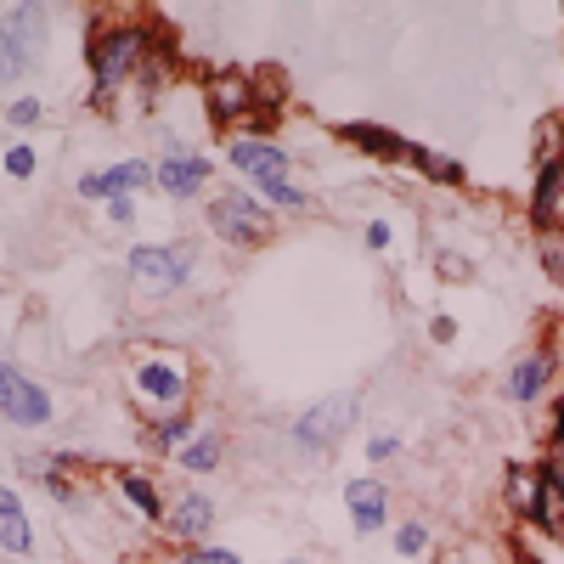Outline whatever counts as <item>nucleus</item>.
<instances>
[{"label": "nucleus", "mask_w": 564, "mask_h": 564, "mask_svg": "<svg viewBox=\"0 0 564 564\" xmlns=\"http://www.w3.org/2000/svg\"><path fill=\"white\" fill-rule=\"evenodd\" d=\"M367 457H372V463L395 457V435H372V441H367Z\"/></svg>", "instance_id": "c85d7f7f"}, {"label": "nucleus", "mask_w": 564, "mask_h": 564, "mask_svg": "<svg viewBox=\"0 0 564 564\" xmlns=\"http://www.w3.org/2000/svg\"><path fill=\"white\" fill-rule=\"evenodd\" d=\"M181 564H238V553H220V547H193Z\"/></svg>", "instance_id": "393cba45"}, {"label": "nucleus", "mask_w": 564, "mask_h": 564, "mask_svg": "<svg viewBox=\"0 0 564 564\" xmlns=\"http://www.w3.org/2000/svg\"><path fill=\"white\" fill-rule=\"evenodd\" d=\"M558 193H564V124L542 119V130H536V193H531V220L536 226H553Z\"/></svg>", "instance_id": "f03ea898"}, {"label": "nucleus", "mask_w": 564, "mask_h": 564, "mask_svg": "<svg viewBox=\"0 0 564 564\" xmlns=\"http://www.w3.org/2000/svg\"><path fill=\"white\" fill-rule=\"evenodd\" d=\"M536 254H542V271L553 282H564V226H536Z\"/></svg>", "instance_id": "6ab92c4d"}, {"label": "nucleus", "mask_w": 564, "mask_h": 564, "mask_svg": "<svg viewBox=\"0 0 564 564\" xmlns=\"http://www.w3.org/2000/svg\"><path fill=\"white\" fill-rule=\"evenodd\" d=\"M231 164H238L260 193L289 181V159H282V148H271V141H231Z\"/></svg>", "instance_id": "1a4fd4ad"}, {"label": "nucleus", "mask_w": 564, "mask_h": 564, "mask_svg": "<svg viewBox=\"0 0 564 564\" xmlns=\"http://www.w3.org/2000/svg\"><path fill=\"white\" fill-rule=\"evenodd\" d=\"M209 525H215V502H209L204 491H186V497L170 508V531H175L181 542H198Z\"/></svg>", "instance_id": "2eb2a0df"}, {"label": "nucleus", "mask_w": 564, "mask_h": 564, "mask_svg": "<svg viewBox=\"0 0 564 564\" xmlns=\"http://www.w3.org/2000/svg\"><path fill=\"white\" fill-rule=\"evenodd\" d=\"M508 508L520 513V520H531L536 525V513H542V497H547V475L536 463H508Z\"/></svg>", "instance_id": "9d476101"}, {"label": "nucleus", "mask_w": 564, "mask_h": 564, "mask_svg": "<svg viewBox=\"0 0 564 564\" xmlns=\"http://www.w3.org/2000/svg\"><path fill=\"white\" fill-rule=\"evenodd\" d=\"M148 181H153L148 164H113V170H102V175H85L79 193H85V198H124L130 186H148Z\"/></svg>", "instance_id": "ddd939ff"}, {"label": "nucleus", "mask_w": 564, "mask_h": 564, "mask_svg": "<svg viewBox=\"0 0 564 564\" xmlns=\"http://www.w3.org/2000/svg\"><path fill=\"white\" fill-rule=\"evenodd\" d=\"M108 215H113L119 226H130V220H135V209H130V198H113V204H108Z\"/></svg>", "instance_id": "7c9ffc66"}, {"label": "nucleus", "mask_w": 564, "mask_h": 564, "mask_svg": "<svg viewBox=\"0 0 564 564\" xmlns=\"http://www.w3.org/2000/svg\"><path fill=\"white\" fill-rule=\"evenodd\" d=\"M34 119H40V102L34 97H23V102L7 108V124H34Z\"/></svg>", "instance_id": "a878e982"}, {"label": "nucleus", "mask_w": 564, "mask_h": 564, "mask_svg": "<svg viewBox=\"0 0 564 564\" xmlns=\"http://www.w3.org/2000/svg\"><path fill=\"white\" fill-rule=\"evenodd\" d=\"M181 463L193 468V475H209V468L220 463V441H215V435H198V446H186Z\"/></svg>", "instance_id": "412c9836"}, {"label": "nucleus", "mask_w": 564, "mask_h": 564, "mask_svg": "<svg viewBox=\"0 0 564 564\" xmlns=\"http://www.w3.org/2000/svg\"><path fill=\"white\" fill-rule=\"evenodd\" d=\"M209 226L220 231L226 243H260L265 231H271L265 209H260L249 193H220V198L209 204Z\"/></svg>", "instance_id": "423d86ee"}, {"label": "nucleus", "mask_w": 564, "mask_h": 564, "mask_svg": "<svg viewBox=\"0 0 564 564\" xmlns=\"http://www.w3.org/2000/svg\"><path fill=\"white\" fill-rule=\"evenodd\" d=\"M135 401L148 406V412H181V401H186V372L175 367V361H159V356H148V361H135Z\"/></svg>", "instance_id": "0eeeda50"}, {"label": "nucleus", "mask_w": 564, "mask_h": 564, "mask_svg": "<svg viewBox=\"0 0 564 564\" xmlns=\"http://www.w3.org/2000/svg\"><path fill=\"white\" fill-rule=\"evenodd\" d=\"M406 164H412L423 181H441V186H457V181H463V164L446 159V153H430V148H406Z\"/></svg>", "instance_id": "a211bd4d"}, {"label": "nucleus", "mask_w": 564, "mask_h": 564, "mask_svg": "<svg viewBox=\"0 0 564 564\" xmlns=\"http://www.w3.org/2000/svg\"><path fill=\"white\" fill-rule=\"evenodd\" d=\"M395 547H401L406 558H417L423 547H430V531H423V525L412 520V525H401V531H395Z\"/></svg>", "instance_id": "5701e85b"}, {"label": "nucleus", "mask_w": 564, "mask_h": 564, "mask_svg": "<svg viewBox=\"0 0 564 564\" xmlns=\"http://www.w3.org/2000/svg\"><path fill=\"white\" fill-rule=\"evenodd\" d=\"M186 271H193V249H181V243H164V249L148 243V249L130 254V276H135L141 294H170Z\"/></svg>", "instance_id": "39448f33"}, {"label": "nucleus", "mask_w": 564, "mask_h": 564, "mask_svg": "<svg viewBox=\"0 0 564 564\" xmlns=\"http://www.w3.org/2000/svg\"><path fill=\"white\" fill-rule=\"evenodd\" d=\"M7 170H12L18 181H23V175H34V153H29V148H12V153H7Z\"/></svg>", "instance_id": "bb28decb"}, {"label": "nucleus", "mask_w": 564, "mask_h": 564, "mask_svg": "<svg viewBox=\"0 0 564 564\" xmlns=\"http://www.w3.org/2000/svg\"><path fill=\"white\" fill-rule=\"evenodd\" d=\"M45 52V12L40 7H12L0 18V79H23Z\"/></svg>", "instance_id": "f257e3e1"}, {"label": "nucleus", "mask_w": 564, "mask_h": 564, "mask_svg": "<svg viewBox=\"0 0 564 564\" xmlns=\"http://www.w3.org/2000/svg\"><path fill=\"white\" fill-rule=\"evenodd\" d=\"M350 423H356V395H322L311 412L294 417V441L305 452H322V446H334Z\"/></svg>", "instance_id": "20e7f679"}, {"label": "nucleus", "mask_w": 564, "mask_h": 564, "mask_svg": "<svg viewBox=\"0 0 564 564\" xmlns=\"http://www.w3.org/2000/svg\"><path fill=\"white\" fill-rule=\"evenodd\" d=\"M249 102H254V90H249V74H215L209 79V113H215V124H238L243 113H249Z\"/></svg>", "instance_id": "9b49d317"}, {"label": "nucleus", "mask_w": 564, "mask_h": 564, "mask_svg": "<svg viewBox=\"0 0 564 564\" xmlns=\"http://www.w3.org/2000/svg\"><path fill=\"white\" fill-rule=\"evenodd\" d=\"M0 547H7V553H29V547H34V531H29L23 513H12V520H0Z\"/></svg>", "instance_id": "4be33fe9"}, {"label": "nucleus", "mask_w": 564, "mask_h": 564, "mask_svg": "<svg viewBox=\"0 0 564 564\" xmlns=\"http://www.w3.org/2000/svg\"><path fill=\"white\" fill-rule=\"evenodd\" d=\"M45 491H52L57 502H79V491H74V480H63V475H45Z\"/></svg>", "instance_id": "cd10ccee"}, {"label": "nucleus", "mask_w": 564, "mask_h": 564, "mask_svg": "<svg viewBox=\"0 0 564 564\" xmlns=\"http://www.w3.org/2000/svg\"><path fill=\"white\" fill-rule=\"evenodd\" d=\"M345 502H350V520H356V531H361V536L384 531V513H390V491H384L379 480H350V486H345Z\"/></svg>", "instance_id": "f8f14e48"}, {"label": "nucleus", "mask_w": 564, "mask_h": 564, "mask_svg": "<svg viewBox=\"0 0 564 564\" xmlns=\"http://www.w3.org/2000/svg\"><path fill=\"white\" fill-rule=\"evenodd\" d=\"M520 564H542V558H531V553H520Z\"/></svg>", "instance_id": "473e14b6"}, {"label": "nucleus", "mask_w": 564, "mask_h": 564, "mask_svg": "<svg viewBox=\"0 0 564 564\" xmlns=\"http://www.w3.org/2000/svg\"><path fill=\"white\" fill-rule=\"evenodd\" d=\"M547 384H553V356H547V350H531L520 367L508 372V395H513V401H536Z\"/></svg>", "instance_id": "f3484780"}, {"label": "nucleus", "mask_w": 564, "mask_h": 564, "mask_svg": "<svg viewBox=\"0 0 564 564\" xmlns=\"http://www.w3.org/2000/svg\"><path fill=\"white\" fill-rule=\"evenodd\" d=\"M0 417L29 423V430L52 417V395H45L34 379H23L18 367H7V361H0Z\"/></svg>", "instance_id": "6e6552de"}, {"label": "nucleus", "mask_w": 564, "mask_h": 564, "mask_svg": "<svg viewBox=\"0 0 564 564\" xmlns=\"http://www.w3.org/2000/svg\"><path fill=\"white\" fill-rule=\"evenodd\" d=\"M12 513H23V502H18V491L0 486V520H12Z\"/></svg>", "instance_id": "c756f323"}, {"label": "nucleus", "mask_w": 564, "mask_h": 564, "mask_svg": "<svg viewBox=\"0 0 564 564\" xmlns=\"http://www.w3.org/2000/svg\"><path fill=\"white\" fill-rule=\"evenodd\" d=\"M181 435H186V417L175 412V417H164V423H159V430H153V441H148V446H159V452H164V446H175Z\"/></svg>", "instance_id": "b1692460"}, {"label": "nucleus", "mask_w": 564, "mask_h": 564, "mask_svg": "<svg viewBox=\"0 0 564 564\" xmlns=\"http://www.w3.org/2000/svg\"><path fill=\"white\" fill-rule=\"evenodd\" d=\"M119 486H124V497H130V502H135L141 513H148V520H159V513H164V502H159L153 480H141V475H124Z\"/></svg>", "instance_id": "aec40b11"}, {"label": "nucleus", "mask_w": 564, "mask_h": 564, "mask_svg": "<svg viewBox=\"0 0 564 564\" xmlns=\"http://www.w3.org/2000/svg\"><path fill=\"white\" fill-rule=\"evenodd\" d=\"M153 181L164 186V193H175V198H193V193H204V181H209V159H164L153 170Z\"/></svg>", "instance_id": "4468645a"}, {"label": "nucleus", "mask_w": 564, "mask_h": 564, "mask_svg": "<svg viewBox=\"0 0 564 564\" xmlns=\"http://www.w3.org/2000/svg\"><path fill=\"white\" fill-rule=\"evenodd\" d=\"M148 52V29H113L97 40V52H90V79H97V102L108 97V90L130 74V63Z\"/></svg>", "instance_id": "7ed1b4c3"}, {"label": "nucleus", "mask_w": 564, "mask_h": 564, "mask_svg": "<svg viewBox=\"0 0 564 564\" xmlns=\"http://www.w3.org/2000/svg\"><path fill=\"white\" fill-rule=\"evenodd\" d=\"M367 243H372V249H384V243H390V226H384V220H372V226H367Z\"/></svg>", "instance_id": "2f4dec72"}, {"label": "nucleus", "mask_w": 564, "mask_h": 564, "mask_svg": "<svg viewBox=\"0 0 564 564\" xmlns=\"http://www.w3.org/2000/svg\"><path fill=\"white\" fill-rule=\"evenodd\" d=\"M339 135H345V141H356L361 153L384 159V164L406 159V148H412V141H401V135H395V130H384V124H339Z\"/></svg>", "instance_id": "dca6fc26"}]
</instances>
